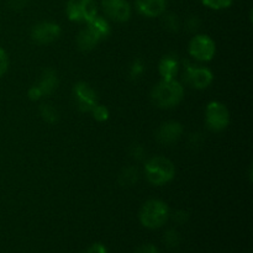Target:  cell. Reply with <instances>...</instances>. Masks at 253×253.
Instances as JSON below:
<instances>
[{"mask_svg":"<svg viewBox=\"0 0 253 253\" xmlns=\"http://www.w3.org/2000/svg\"><path fill=\"white\" fill-rule=\"evenodd\" d=\"M7 2H9V5L12 7V9L20 10L22 9V7L26 6L29 0H7Z\"/></svg>","mask_w":253,"mask_h":253,"instance_id":"26","label":"cell"},{"mask_svg":"<svg viewBox=\"0 0 253 253\" xmlns=\"http://www.w3.org/2000/svg\"><path fill=\"white\" fill-rule=\"evenodd\" d=\"M136 253H158V250L156 246L148 244V245H143V246H141L140 249L136 251Z\"/></svg>","mask_w":253,"mask_h":253,"instance_id":"29","label":"cell"},{"mask_svg":"<svg viewBox=\"0 0 253 253\" xmlns=\"http://www.w3.org/2000/svg\"><path fill=\"white\" fill-rule=\"evenodd\" d=\"M168 217H169V209L162 200H148L141 208L140 221L147 229H160L167 222Z\"/></svg>","mask_w":253,"mask_h":253,"instance_id":"2","label":"cell"},{"mask_svg":"<svg viewBox=\"0 0 253 253\" xmlns=\"http://www.w3.org/2000/svg\"><path fill=\"white\" fill-rule=\"evenodd\" d=\"M86 253H108V250L104 246L103 244H93L88 250H86Z\"/></svg>","mask_w":253,"mask_h":253,"instance_id":"23","label":"cell"},{"mask_svg":"<svg viewBox=\"0 0 253 253\" xmlns=\"http://www.w3.org/2000/svg\"><path fill=\"white\" fill-rule=\"evenodd\" d=\"M163 244L170 250H174L179 246L180 244V236L175 230L169 229L165 232L163 235Z\"/></svg>","mask_w":253,"mask_h":253,"instance_id":"18","label":"cell"},{"mask_svg":"<svg viewBox=\"0 0 253 253\" xmlns=\"http://www.w3.org/2000/svg\"><path fill=\"white\" fill-rule=\"evenodd\" d=\"M184 95L183 85L175 79H163L152 90V100L158 108L169 109L177 106Z\"/></svg>","mask_w":253,"mask_h":253,"instance_id":"1","label":"cell"},{"mask_svg":"<svg viewBox=\"0 0 253 253\" xmlns=\"http://www.w3.org/2000/svg\"><path fill=\"white\" fill-rule=\"evenodd\" d=\"M7 66H9V58H7V54L6 52L0 47V77L6 72Z\"/></svg>","mask_w":253,"mask_h":253,"instance_id":"22","label":"cell"},{"mask_svg":"<svg viewBox=\"0 0 253 253\" xmlns=\"http://www.w3.org/2000/svg\"><path fill=\"white\" fill-rule=\"evenodd\" d=\"M91 113L95 120L98 121H105L109 119V110L103 105H98L96 104L93 109H91Z\"/></svg>","mask_w":253,"mask_h":253,"instance_id":"20","label":"cell"},{"mask_svg":"<svg viewBox=\"0 0 253 253\" xmlns=\"http://www.w3.org/2000/svg\"><path fill=\"white\" fill-rule=\"evenodd\" d=\"M100 42V40L93 34L89 29H84L79 32L78 37H77V44L79 48L84 52L91 51L96 44Z\"/></svg>","mask_w":253,"mask_h":253,"instance_id":"14","label":"cell"},{"mask_svg":"<svg viewBox=\"0 0 253 253\" xmlns=\"http://www.w3.org/2000/svg\"><path fill=\"white\" fill-rule=\"evenodd\" d=\"M106 16L118 22H125L131 16V6L126 0H103L101 2Z\"/></svg>","mask_w":253,"mask_h":253,"instance_id":"8","label":"cell"},{"mask_svg":"<svg viewBox=\"0 0 253 253\" xmlns=\"http://www.w3.org/2000/svg\"><path fill=\"white\" fill-rule=\"evenodd\" d=\"M143 72V64L140 61H136L131 67V76L137 77Z\"/></svg>","mask_w":253,"mask_h":253,"instance_id":"27","label":"cell"},{"mask_svg":"<svg viewBox=\"0 0 253 253\" xmlns=\"http://www.w3.org/2000/svg\"><path fill=\"white\" fill-rule=\"evenodd\" d=\"M173 219H174L178 224H184L188 220V214L185 211H183V210H179V211H177L173 215Z\"/></svg>","mask_w":253,"mask_h":253,"instance_id":"28","label":"cell"},{"mask_svg":"<svg viewBox=\"0 0 253 253\" xmlns=\"http://www.w3.org/2000/svg\"><path fill=\"white\" fill-rule=\"evenodd\" d=\"M204 5H207L210 9H225V7H229L231 5L232 0H203Z\"/></svg>","mask_w":253,"mask_h":253,"instance_id":"21","label":"cell"},{"mask_svg":"<svg viewBox=\"0 0 253 253\" xmlns=\"http://www.w3.org/2000/svg\"><path fill=\"white\" fill-rule=\"evenodd\" d=\"M66 12L71 21L88 22L96 16L98 7L94 0H69Z\"/></svg>","mask_w":253,"mask_h":253,"instance_id":"5","label":"cell"},{"mask_svg":"<svg viewBox=\"0 0 253 253\" xmlns=\"http://www.w3.org/2000/svg\"><path fill=\"white\" fill-rule=\"evenodd\" d=\"M183 132V127L179 123L175 121H168V123L161 125L157 131V140L165 145H170L175 142L180 137Z\"/></svg>","mask_w":253,"mask_h":253,"instance_id":"11","label":"cell"},{"mask_svg":"<svg viewBox=\"0 0 253 253\" xmlns=\"http://www.w3.org/2000/svg\"><path fill=\"white\" fill-rule=\"evenodd\" d=\"M215 42L207 35L193 37L189 43L190 56L202 62L211 61L215 56Z\"/></svg>","mask_w":253,"mask_h":253,"instance_id":"6","label":"cell"},{"mask_svg":"<svg viewBox=\"0 0 253 253\" xmlns=\"http://www.w3.org/2000/svg\"><path fill=\"white\" fill-rule=\"evenodd\" d=\"M42 95H43V94H42V91L40 90V88L37 85L31 86V88H30L29 96H30V99H31V100H39V99L41 98Z\"/></svg>","mask_w":253,"mask_h":253,"instance_id":"25","label":"cell"},{"mask_svg":"<svg viewBox=\"0 0 253 253\" xmlns=\"http://www.w3.org/2000/svg\"><path fill=\"white\" fill-rule=\"evenodd\" d=\"M165 24L166 26H167V29H170V30H177L178 26H179L177 16H174V15H169V16H167Z\"/></svg>","mask_w":253,"mask_h":253,"instance_id":"24","label":"cell"},{"mask_svg":"<svg viewBox=\"0 0 253 253\" xmlns=\"http://www.w3.org/2000/svg\"><path fill=\"white\" fill-rule=\"evenodd\" d=\"M137 179H138V172L137 169L133 167L125 168V169L123 170V173L120 174V178H119L120 184L123 185V187H131V185L135 184V183L137 182Z\"/></svg>","mask_w":253,"mask_h":253,"instance_id":"17","label":"cell"},{"mask_svg":"<svg viewBox=\"0 0 253 253\" xmlns=\"http://www.w3.org/2000/svg\"><path fill=\"white\" fill-rule=\"evenodd\" d=\"M57 85H58V79H57L56 73L53 71H51V69L44 72L41 81L37 84V86L42 91V94H51L57 88Z\"/></svg>","mask_w":253,"mask_h":253,"instance_id":"16","label":"cell"},{"mask_svg":"<svg viewBox=\"0 0 253 253\" xmlns=\"http://www.w3.org/2000/svg\"><path fill=\"white\" fill-rule=\"evenodd\" d=\"M61 35V27L53 22H41L34 26L31 31V37L36 43L47 44L56 41Z\"/></svg>","mask_w":253,"mask_h":253,"instance_id":"9","label":"cell"},{"mask_svg":"<svg viewBox=\"0 0 253 253\" xmlns=\"http://www.w3.org/2000/svg\"><path fill=\"white\" fill-rule=\"evenodd\" d=\"M86 24H88L86 29L90 30L100 41L103 39H105V37H108V35L110 34V25H109V22L104 17L96 15L95 17H93Z\"/></svg>","mask_w":253,"mask_h":253,"instance_id":"13","label":"cell"},{"mask_svg":"<svg viewBox=\"0 0 253 253\" xmlns=\"http://www.w3.org/2000/svg\"><path fill=\"white\" fill-rule=\"evenodd\" d=\"M145 173L148 182L153 185H162L174 178V165L168 158L153 157L146 163Z\"/></svg>","mask_w":253,"mask_h":253,"instance_id":"3","label":"cell"},{"mask_svg":"<svg viewBox=\"0 0 253 253\" xmlns=\"http://www.w3.org/2000/svg\"><path fill=\"white\" fill-rule=\"evenodd\" d=\"M178 68H179L178 61L172 56L162 58L160 63V73L163 79H174L178 73Z\"/></svg>","mask_w":253,"mask_h":253,"instance_id":"15","label":"cell"},{"mask_svg":"<svg viewBox=\"0 0 253 253\" xmlns=\"http://www.w3.org/2000/svg\"><path fill=\"white\" fill-rule=\"evenodd\" d=\"M167 0H136V7L147 17L160 16L165 12Z\"/></svg>","mask_w":253,"mask_h":253,"instance_id":"12","label":"cell"},{"mask_svg":"<svg viewBox=\"0 0 253 253\" xmlns=\"http://www.w3.org/2000/svg\"><path fill=\"white\" fill-rule=\"evenodd\" d=\"M205 121L210 130L220 132L229 126L230 113L222 103L211 101L208 104L207 110H205Z\"/></svg>","mask_w":253,"mask_h":253,"instance_id":"4","label":"cell"},{"mask_svg":"<svg viewBox=\"0 0 253 253\" xmlns=\"http://www.w3.org/2000/svg\"><path fill=\"white\" fill-rule=\"evenodd\" d=\"M185 81L195 89H205L212 83L211 71L204 67H195L185 62Z\"/></svg>","mask_w":253,"mask_h":253,"instance_id":"7","label":"cell"},{"mask_svg":"<svg viewBox=\"0 0 253 253\" xmlns=\"http://www.w3.org/2000/svg\"><path fill=\"white\" fill-rule=\"evenodd\" d=\"M74 98L77 100V105L82 111H91V109L96 105V94L91 86L86 83H78L73 89Z\"/></svg>","mask_w":253,"mask_h":253,"instance_id":"10","label":"cell"},{"mask_svg":"<svg viewBox=\"0 0 253 253\" xmlns=\"http://www.w3.org/2000/svg\"><path fill=\"white\" fill-rule=\"evenodd\" d=\"M41 116L47 123H56L58 120V113L49 104H44V105L41 106Z\"/></svg>","mask_w":253,"mask_h":253,"instance_id":"19","label":"cell"}]
</instances>
